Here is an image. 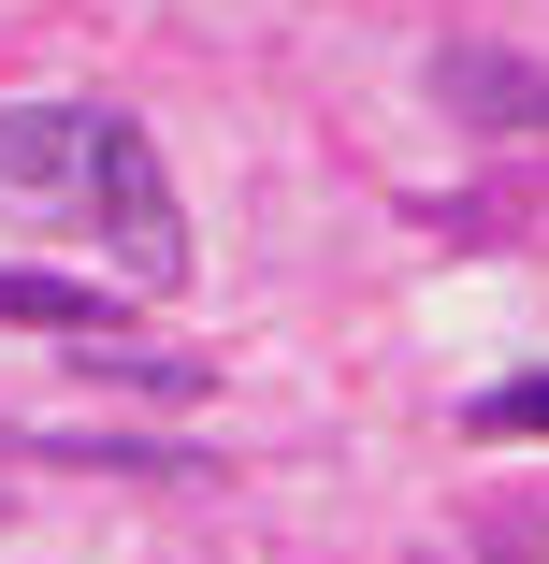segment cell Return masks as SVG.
<instances>
[{"instance_id": "obj_1", "label": "cell", "mask_w": 549, "mask_h": 564, "mask_svg": "<svg viewBox=\"0 0 549 564\" xmlns=\"http://www.w3.org/2000/svg\"><path fill=\"white\" fill-rule=\"evenodd\" d=\"M0 188L73 217L87 247H117L131 290L188 275V203H174V160L131 101H0Z\"/></svg>"}, {"instance_id": "obj_2", "label": "cell", "mask_w": 549, "mask_h": 564, "mask_svg": "<svg viewBox=\"0 0 549 564\" xmlns=\"http://www.w3.org/2000/svg\"><path fill=\"white\" fill-rule=\"evenodd\" d=\"M433 87H449L463 117H492V131H549V73L506 58V44H449V58H433Z\"/></svg>"}, {"instance_id": "obj_3", "label": "cell", "mask_w": 549, "mask_h": 564, "mask_svg": "<svg viewBox=\"0 0 549 564\" xmlns=\"http://www.w3.org/2000/svg\"><path fill=\"white\" fill-rule=\"evenodd\" d=\"M0 318H30V333H117V304H87V290H58V275H0Z\"/></svg>"}, {"instance_id": "obj_4", "label": "cell", "mask_w": 549, "mask_h": 564, "mask_svg": "<svg viewBox=\"0 0 549 564\" xmlns=\"http://www.w3.org/2000/svg\"><path fill=\"white\" fill-rule=\"evenodd\" d=\"M477 434H549V377H506V391L477 405Z\"/></svg>"}]
</instances>
